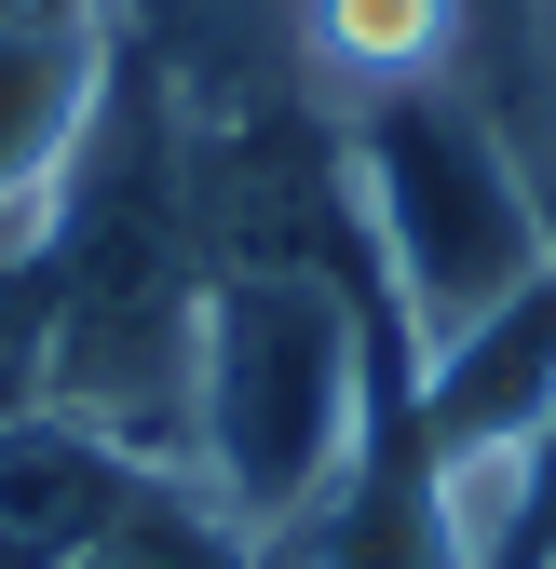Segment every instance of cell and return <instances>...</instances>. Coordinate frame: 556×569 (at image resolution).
<instances>
[{
	"label": "cell",
	"mask_w": 556,
	"mask_h": 569,
	"mask_svg": "<svg viewBox=\"0 0 556 569\" xmlns=\"http://www.w3.org/2000/svg\"><path fill=\"white\" fill-rule=\"evenodd\" d=\"M407 407L394 326L367 271H203V326H190V435L177 475L258 542H286L339 475L367 461V435Z\"/></svg>",
	"instance_id": "cell-1"
},
{
	"label": "cell",
	"mask_w": 556,
	"mask_h": 569,
	"mask_svg": "<svg viewBox=\"0 0 556 569\" xmlns=\"http://www.w3.org/2000/svg\"><path fill=\"white\" fill-rule=\"evenodd\" d=\"M339 177H354L367 284H380L407 380L556 258V190L489 82H421V96L339 109Z\"/></svg>",
	"instance_id": "cell-2"
},
{
	"label": "cell",
	"mask_w": 556,
	"mask_h": 569,
	"mask_svg": "<svg viewBox=\"0 0 556 569\" xmlns=\"http://www.w3.org/2000/svg\"><path fill=\"white\" fill-rule=\"evenodd\" d=\"M271 54L312 109H380L421 82H489L516 68V0H271Z\"/></svg>",
	"instance_id": "cell-3"
},
{
	"label": "cell",
	"mask_w": 556,
	"mask_h": 569,
	"mask_svg": "<svg viewBox=\"0 0 556 569\" xmlns=\"http://www.w3.org/2000/svg\"><path fill=\"white\" fill-rule=\"evenodd\" d=\"M109 82H122L109 0H0V231H28L68 190Z\"/></svg>",
	"instance_id": "cell-4"
},
{
	"label": "cell",
	"mask_w": 556,
	"mask_h": 569,
	"mask_svg": "<svg viewBox=\"0 0 556 569\" xmlns=\"http://www.w3.org/2000/svg\"><path fill=\"white\" fill-rule=\"evenodd\" d=\"M150 475H163V461L109 448L96 420H68V407H14V420H0V569H82L96 529H109Z\"/></svg>",
	"instance_id": "cell-5"
},
{
	"label": "cell",
	"mask_w": 556,
	"mask_h": 569,
	"mask_svg": "<svg viewBox=\"0 0 556 569\" xmlns=\"http://www.w3.org/2000/svg\"><path fill=\"white\" fill-rule=\"evenodd\" d=\"M82 569H286V556H271L245 516H218L190 475H150V488H136V502L96 529Z\"/></svg>",
	"instance_id": "cell-6"
},
{
	"label": "cell",
	"mask_w": 556,
	"mask_h": 569,
	"mask_svg": "<svg viewBox=\"0 0 556 569\" xmlns=\"http://www.w3.org/2000/svg\"><path fill=\"white\" fill-rule=\"evenodd\" d=\"M503 109H516L529 163H543V190H556V0H529V28H516V68H503Z\"/></svg>",
	"instance_id": "cell-7"
},
{
	"label": "cell",
	"mask_w": 556,
	"mask_h": 569,
	"mask_svg": "<svg viewBox=\"0 0 556 569\" xmlns=\"http://www.w3.org/2000/svg\"><path fill=\"white\" fill-rule=\"evenodd\" d=\"M543 569H556V556H543Z\"/></svg>",
	"instance_id": "cell-8"
}]
</instances>
